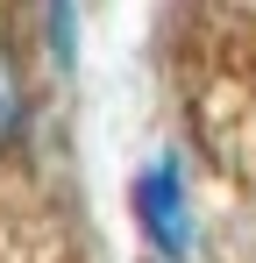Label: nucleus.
I'll return each instance as SVG.
<instances>
[{
	"instance_id": "f257e3e1",
	"label": "nucleus",
	"mask_w": 256,
	"mask_h": 263,
	"mask_svg": "<svg viewBox=\"0 0 256 263\" xmlns=\"http://www.w3.org/2000/svg\"><path fill=\"white\" fill-rule=\"evenodd\" d=\"M128 206H135V228L150 235V249L164 263L192 256V235H199V220H192V185H185V164L178 157H150L135 185H128Z\"/></svg>"
},
{
	"instance_id": "f03ea898",
	"label": "nucleus",
	"mask_w": 256,
	"mask_h": 263,
	"mask_svg": "<svg viewBox=\"0 0 256 263\" xmlns=\"http://www.w3.org/2000/svg\"><path fill=\"white\" fill-rule=\"evenodd\" d=\"M22 135H29V71L0 43V149H14Z\"/></svg>"
},
{
	"instance_id": "7ed1b4c3",
	"label": "nucleus",
	"mask_w": 256,
	"mask_h": 263,
	"mask_svg": "<svg viewBox=\"0 0 256 263\" xmlns=\"http://www.w3.org/2000/svg\"><path fill=\"white\" fill-rule=\"evenodd\" d=\"M79 0H43V36H50V64L71 71L79 64Z\"/></svg>"
},
{
	"instance_id": "20e7f679",
	"label": "nucleus",
	"mask_w": 256,
	"mask_h": 263,
	"mask_svg": "<svg viewBox=\"0 0 256 263\" xmlns=\"http://www.w3.org/2000/svg\"><path fill=\"white\" fill-rule=\"evenodd\" d=\"M142 263H164V256H142Z\"/></svg>"
}]
</instances>
